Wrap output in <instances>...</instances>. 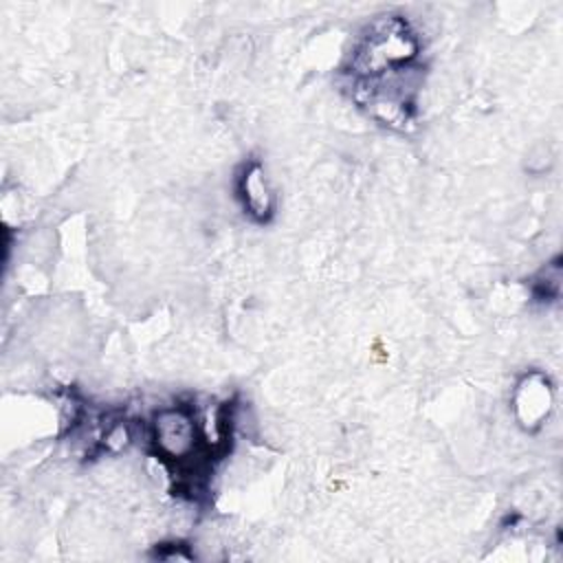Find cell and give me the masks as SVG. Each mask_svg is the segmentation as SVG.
I'll list each match as a JSON object with an SVG mask.
<instances>
[{"label":"cell","instance_id":"obj_1","mask_svg":"<svg viewBox=\"0 0 563 563\" xmlns=\"http://www.w3.org/2000/svg\"><path fill=\"white\" fill-rule=\"evenodd\" d=\"M154 442L169 460H185L198 446V422L187 407H169L154 418Z\"/></svg>","mask_w":563,"mask_h":563},{"label":"cell","instance_id":"obj_3","mask_svg":"<svg viewBox=\"0 0 563 563\" xmlns=\"http://www.w3.org/2000/svg\"><path fill=\"white\" fill-rule=\"evenodd\" d=\"M238 189H240L242 207L251 218L264 222L273 213L275 196H273V189L268 187V178L260 163H251L244 167Z\"/></svg>","mask_w":563,"mask_h":563},{"label":"cell","instance_id":"obj_2","mask_svg":"<svg viewBox=\"0 0 563 563\" xmlns=\"http://www.w3.org/2000/svg\"><path fill=\"white\" fill-rule=\"evenodd\" d=\"M552 407V394L548 378L541 374L526 376L515 391V409L523 427L539 424Z\"/></svg>","mask_w":563,"mask_h":563}]
</instances>
